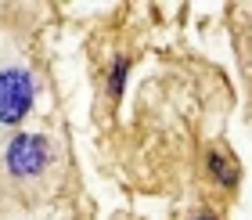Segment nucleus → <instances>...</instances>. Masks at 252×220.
I'll return each instance as SVG.
<instances>
[{
    "label": "nucleus",
    "mask_w": 252,
    "mask_h": 220,
    "mask_svg": "<svg viewBox=\"0 0 252 220\" xmlns=\"http://www.w3.org/2000/svg\"><path fill=\"white\" fill-rule=\"evenodd\" d=\"M62 159H65V152L51 134H40V130L18 134L7 141L4 155H0V181L15 191L36 195L43 188H51Z\"/></svg>",
    "instance_id": "1"
},
{
    "label": "nucleus",
    "mask_w": 252,
    "mask_h": 220,
    "mask_svg": "<svg viewBox=\"0 0 252 220\" xmlns=\"http://www.w3.org/2000/svg\"><path fill=\"white\" fill-rule=\"evenodd\" d=\"M209 173L220 184H234L238 181V163L231 159V152H220V148H216V152H209Z\"/></svg>",
    "instance_id": "3"
},
{
    "label": "nucleus",
    "mask_w": 252,
    "mask_h": 220,
    "mask_svg": "<svg viewBox=\"0 0 252 220\" xmlns=\"http://www.w3.org/2000/svg\"><path fill=\"white\" fill-rule=\"evenodd\" d=\"M36 69L11 43H0V126H15L36 101Z\"/></svg>",
    "instance_id": "2"
},
{
    "label": "nucleus",
    "mask_w": 252,
    "mask_h": 220,
    "mask_svg": "<svg viewBox=\"0 0 252 220\" xmlns=\"http://www.w3.org/2000/svg\"><path fill=\"white\" fill-rule=\"evenodd\" d=\"M126 73H130V58H116L112 62V69H108V98L116 101L119 94H123V83H126Z\"/></svg>",
    "instance_id": "4"
},
{
    "label": "nucleus",
    "mask_w": 252,
    "mask_h": 220,
    "mask_svg": "<svg viewBox=\"0 0 252 220\" xmlns=\"http://www.w3.org/2000/svg\"><path fill=\"white\" fill-rule=\"evenodd\" d=\"M191 220H216L209 210H198V213H191Z\"/></svg>",
    "instance_id": "5"
}]
</instances>
